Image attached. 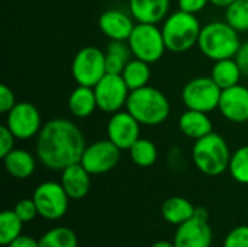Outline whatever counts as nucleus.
<instances>
[{"instance_id":"nucleus-9","label":"nucleus","mask_w":248,"mask_h":247,"mask_svg":"<svg viewBox=\"0 0 248 247\" xmlns=\"http://www.w3.org/2000/svg\"><path fill=\"white\" fill-rule=\"evenodd\" d=\"M32 199L35 201L38 214L42 218L55 221L65 215L70 197L67 195L61 183L48 181L36 186Z\"/></svg>"},{"instance_id":"nucleus-36","label":"nucleus","mask_w":248,"mask_h":247,"mask_svg":"<svg viewBox=\"0 0 248 247\" xmlns=\"http://www.w3.org/2000/svg\"><path fill=\"white\" fill-rule=\"evenodd\" d=\"M234 58L238 63L243 74L248 76V41H246L244 44H241V47H240V49H238V52L235 54Z\"/></svg>"},{"instance_id":"nucleus-7","label":"nucleus","mask_w":248,"mask_h":247,"mask_svg":"<svg viewBox=\"0 0 248 247\" xmlns=\"http://www.w3.org/2000/svg\"><path fill=\"white\" fill-rule=\"evenodd\" d=\"M106 54L97 47L81 48L71 64V73L77 84L94 87L106 74Z\"/></svg>"},{"instance_id":"nucleus-10","label":"nucleus","mask_w":248,"mask_h":247,"mask_svg":"<svg viewBox=\"0 0 248 247\" xmlns=\"http://www.w3.org/2000/svg\"><path fill=\"white\" fill-rule=\"evenodd\" d=\"M93 89L97 100V108L106 114L119 112L124 106H126L128 96L131 93L124 77L121 74L110 73H106Z\"/></svg>"},{"instance_id":"nucleus-17","label":"nucleus","mask_w":248,"mask_h":247,"mask_svg":"<svg viewBox=\"0 0 248 247\" xmlns=\"http://www.w3.org/2000/svg\"><path fill=\"white\" fill-rule=\"evenodd\" d=\"M170 0H129V13L138 23L157 25L167 17Z\"/></svg>"},{"instance_id":"nucleus-25","label":"nucleus","mask_w":248,"mask_h":247,"mask_svg":"<svg viewBox=\"0 0 248 247\" xmlns=\"http://www.w3.org/2000/svg\"><path fill=\"white\" fill-rule=\"evenodd\" d=\"M128 86V89L137 90L141 89L144 86H148V82L151 79V70H150V64L142 61V60H131L126 67L124 68L122 74H121Z\"/></svg>"},{"instance_id":"nucleus-20","label":"nucleus","mask_w":248,"mask_h":247,"mask_svg":"<svg viewBox=\"0 0 248 247\" xmlns=\"http://www.w3.org/2000/svg\"><path fill=\"white\" fill-rule=\"evenodd\" d=\"M97 108L94 89L78 84L68 98V111L77 118H87Z\"/></svg>"},{"instance_id":"nucleus-15","label":"nucleus","mask_w":248,"mask_h":247,"mask_svg":"<svg viewBox=\"0 0 248 247\" xmlns=\"http://www.w3.org/2000/svg\"><path fill=\"white\" fill-rule=\"evenodd\" d=\"M173 243L174 247H211L212 229L208 221L193 217L179 226Z\"/></svg>"},{"instance_id":"nucleus-37","label":"nucleus","mask_w":248,"mask_h":247,"mask_svg":"<svg viewBox=\"0 0 248 247\" xmlns=\"http://www.w3.org/2000/svg\"><path fill=\"white\" fill-rule=\"evenodd\" d=\"M7 247H39L38 246V240H35L31 236H25L20 234L19 237H16Z\"/></svg>"},{"instance_id":"nucleus-21","label":"nucleus","mask_w":248,"mask_h":247,"mask_svg":"<svg viewBox=\"0 0 248 247\" xmlns=\"http://www.w3.org/2000/svg\"><path fill=\"white\" fill-rule=\"evenodd\" d=\"M3 160L7 173L16 179H26L35 172V159L28 150L13 148Z\"/></svg>"},{"instance_id":"nucleus-39","label":"nucleus","mask_w":248,"mask_h":247,"mask_svg":"<svg viewBox=\"0 0 248 247\" xmlns=\"http://www.w3.org/2000/svg\"><path fill=\"white\" fill-rule=\"evenodd\" d=\"M212 4H215V6H218V7H228L232 1H235V0H209Z\"/></svg>"},{"instance_id":"nucleus-30","label":"nucleus","mask_w":248,"mask_h":247,"mask_svg":"<svg viewBox=\"0 0 248 247\" xmlns=\"http://www.w3.org/2000/svg\"><path fill=\"white\" fill-rule=\"evenodd\" d=\"M228 170L237 182L248 185V146L240 147L231 154Z\"/></svg>"},{"instance_id":"nucleus-33","label":"nucleus","mask_w":248,"mask_h":247,"mask_svg":"<svg viewBox=\"0 0 248 247\" xmlns=\"http://www.w3.org/2000/svg\"><path fill=\"white\" fill-rule=\"evenodd\" d=\"M15 140L16 137L12 134V131L6 125H1L0 127V157L1 159L15 148Z\"/></svg>"},{"instance_id":"nucleus-19","label":"nucleus","mask_w":248,"mask_h":247,"mask_svg":"<svg viewBox=\"0 0 248 247\" xmlns=\"http://www.w3.org/2000/svg\"><path fill=\"white\" fill-rule=\"evenodd\" d=\"M179 128L186 137L199 140L212 132V121L206 112L187 109L179 119Z\"/></svg>"},{"instance_id":"nucleus-22","label":"nucleus","mask_w":248,"mask_h":247,"mask_svg":"<svg viewBox=\"0 0 248 247\" xmlns=\"http://www.w3.org/2000/svg\"><path fill=\"white\" fill-rule=\"evenodd\" d=\"M195 210H196V207H193V204L190 201H187L186 198L173 197V198H169L163 204L161 214L167 223L180 226V224L189 221L190 218H193Z\"/></svg>"},{"instance_id":"nucleus-31","label":"nucleus","mask_w":248,"mask_h":247,"mask_svg":"<svg viewBox=\"0 0 248 247\" xmlns=\"http://www.w3.org/2000/svg\"><path fill=\"white\" fill-rule=\"evenodd\" d=\"M224 247H248V226L232 229L225 237Z\"/></svg>"},{"instance_id":"nucleus-38","label":"nucleus","mask_w":248,"mask_h":247,"mask_svg":"<svg viewBox=\"0 0 248 247\" xmlns=\"http://www.w3.org/2000/svg\"><path fill=\"white\" fill-rule=\"evenodd\" d=\"M193 217H196V218H199V220H203V221H208V218H209V213L206 211V208H203V207H198L196 210H195V215Z\"/></svg>"},{"instance_id":"nucleus-29","label":"nucleus","mask_w":248,"mask_h":247,"mask_svg":"<svg viewBox=\"0 0 248 247\" xmlns=\"http://www.w3.org/2000/svg\"><path fill=\"white\" fill-rule=\"evenodd\" d=\"M225 22L238 32L248 31V0L232 1L225 12Z\"/></svg>"},{"instance_id":"nucleus-14","label":"nucleus","mask_w":248,"mask_h":247,"mask_svg":"<svg viewBox=\"0 0 248 247\" xmlns=\"http://www.w3.org/2000/svg\"><path fill=\"white\" fill-rule=\"evenodd\" d=\"M221 114L231 122L243 124L248 121V87L235 84L222 90L219 106Z\"/></svg>"},{"instance_id":"nucleus-26","label":"nucleus","mask_w":248,"mask_h":247,"mask_svg":"<svg viewBox=\"0 0 248 247\" xmlns=\"http://www.w3.org/2000/svg\"><path fill=\"white\" fill-rule=\"evenodd\" d=\"M39 247H77V236L68 227H57L46 231L39 240Z\"/></svg>"},{"instance_id":"nucleus-12","label":"nucleus","mask_w":248,"mask_h":247,"mask_svg":"<svg viewBox=\"0 0 248 247\" xmlns=\"http://www.w3.org/2000/svg\"><path fill=\"white\" fill-rule=\"evenodd\" d=\"M121 159V148H118L109 138L99 140L86 147L81 165L90 175H103L110 172Z\"/></svg>"},{"instance_id":"nucleus-18","label":"nucleus","mask_w":248,"mask_h":247,"mask_svg":"<svg viewBox=\"0 0 248 247\" xmlns=\"http://www.w3.org/2000/svg\"><path fill=\"white\" fill-rule=\"evenodd\" d=\"M90 173L83 167L81 163L71 165L62 170L61 185L70 199H81L90 191Z\"/></svg>"},{"instance_id":"nucleus-34","label":"nucleus","mask_w":248,"mask_h":247,"mask_svg":"<svg viewBox=\"0 0 248 247\" xmlns=\"http://www.w3.org/2000/svg\"><path fill=\"white\" fill-rule=\"evenodd\" d=\"M16 98L15 93L10 87H7L6 84L0 86V112L1 114H7L9 111H12V108L16 105Z\"/></svg>"},{"instance_id":"nucleus-3","label":"nucleus","mask_w":248,"mask_h":247,"mask_svg":"<svg viewBox=\"0 0 248 247\" xmlns=\"http://www.w3.org/2000/svg\"><path fill=\"white\" fill-rule=\"evenodd\" d=\"M198 45L209 60L234 58L241 47L238 31L227 22H211L201 31Z\"/></svg>"},{"instance_id":"nucleus-28","label":"nucleus","mask_w":248,"mask_h":247,"mask_svg":"<svg viewBox=\"0 0 248 247\" xmlns=\"http://www.w3.org/2000/svg\"><path fill=\"white\" fill-rule=\"evenodd\" d=\"M23 221L15 211H3L0 214V245L9 246L16 237L20 236Z\"/></svg>"},{"instance_id":"nucleus-27","label":"nucleus","mask_w":248,"mask_h":247,"mask_svg":"<svg viewBox=\"0 0 248 247\" xmlns=\"http://www.w3.org/2000/svg\"><path fill=\"white\" fill-rule=\"evenodd\" d=\"M129 154L132 162L140 167H150L157 162L158 151L153 141L147 138H140L131 148Z\"/></svg>"},{"instance_id":"nucleus-35","label":"nucleus","mask_w":248,"mask_h":247,"mask_svg":"<svg viewBox=\"0 0 248 247\" xmlns=\"http://www.w3.org/2000/svg\"><path fill=\"white\" fill-rule=\"evenodd\" d=\"M208 3L209 0H179V7L180 10L196 15L201 10H203Z\"/></svg>"},{"instance_id":"nucleus-4","label":"nucleus","mask_w":248,"mask_h":247,"mask_svg":"<svg viewBox=\"0 0 248 247\" xmlns=\"http://www.w3.org/2000/svg\"><path fill=\"white\" fill-rule=\"evenodd\" d=\"M202 26L196 15L180 9L169 15L161 28L166 48L171 52H185L193 48L199 41Z\"/></svg>"},{"instance_id":"nucleus-8","label":"nucleus","mask_w":248,"mask_h":247,"mask_svg":"<svg viewBox=\"0 0 248 247\" xmlns=\"http://www.w3.org/2000/svg\"><path fill=\"white\" fill-rule=\"evenodd\" d=\"M221 93V87L212 77H196L186 83L182 90V99L187 109L208 114L219 106Z\"/></svg>"},{"instance_id":"nucleus-11","label":"nucleus","mask_w":248,"mask_h":247,"mask_svg":"<svg viewBox=\"0 0 248 247\" xmlns=\"http://www.w3.org/2000/svg\"><path fill=\"white\" fill-rule=\"evenodd\" d=\"M6 127L17 140H29L41 131V114L31 102H17L7 112Z\"/></svg>"},{"instance_id":"nucleus-23","label":"nucleus","mask_w":248,"mask_h":247,"mask_svg":"<svg viewBox=\"0 0 248 247\" xmlns=\"http://www.w3.org/2000/svg\"><path fill=\"white\" fill-rule=\"evenodd\" d=\"M243 76V71L235 61V58H225L215 61L212 67L211 77L212 80L221 87V90L230 89L240 83V79Z\"/></svg>"},{"instance_id":"nucleus-40","label":"nucleus","mask_w":248,"mask_h":247,"mask_svg":"<svg viewBox=\"0 0 248 247\" xmlns=\"http://www.w3.org/2000/svg\"><path fill=\"white\" fill-rule=\"evenodd\" d=\"M151 247H174V243H170V242H166V240H161V242H157L154 243Z\"/></svg>"},{"instance_id":"nucleus-32","label":"nucleus","mask_w":248,"mask_h":247,"mask_svg":"<svg viewBox=\"0 0 248 247\" xmlns=\"http://www.w3.org/2000/svg\"><path fill=\"white\" fill-rule=\"evenodd\" d=\"M17 217L23 221V223H29L32 221L38 214V208H36V204L33 199H20L16 205H15V210H13Z\"/></svg>"},{"instance_id":"nucleus-2","label":"nucleus","mask_w":248,"mask_h":247,"mask_svg":"<svg viewBox=\"0 0 248 247\" xmlns=\"http://www.w3.org/2000/svg\"><path fill=\"white\" fill-rule=\"evenodd\" d=\"M126 111L141 125H158L170 115V102L166 95L151 86L132 90L128 96Z\"/></svg>"},{"instance_id":"nucleus-1","label":"nucleus","mask_w":248,"mask_h":247,"mask_svg":"<svg viewBox=\"0 0 248 247\" xmlns=\"http://www.w3.org/2000/svg\"><path fill=\"white\" fill-rule=\"evenodd\" d=\"M84 150L86 141L80 128L65 118L48 121L36 138V156L51 170H64L80 163Z\"/></svg>"},{"instance_id":"nucleus-5","label":"nucleus","mask_w":248,"mask_h":247,"mask_svg":"<svg viewBox=\"0 0 248 247\" xmlns=\"http://www.w3.org/2000/svg\"><path fill=\"white\" fill-rule=\"evenodd\" d=\"M192 159L203 175L218 176L230 167L231 153L224 137L212 131L211 134L195 140Z\"/></svg>"},{"instance_id":"nucleus-6","label":"nucleus","mask_w":248,"mask_h":247,"mask_svg":"<svg viewBox=\"0 0 248 247\" xmlns=\"http://www.w3.org/2000/svg\"><path fill=\"white\" fill-rule=\"evenodd\" d=\"M128 44L132 55L148 64L157 63L167 49L161 29L154 23L135 25Z\"/></svg>"},{"instance_id":"nucleus-24","label":"nucleus","mask_w":248,"mask_h":247,"mask_svg":"<svg viewBox=\"0 0 248 247\" xmlns=\"http://www.w3.org/2000/svg\"><path fill=\"white\" fill-rule=\"evenodd\" d=\"M106 73L122 74L126 64L131 61V48L128 41H110L106 48Z\"/></svg>"},{"instance_id":"nucleus-13","label":"nucleus","mask_w":248,"mask_h":247,"mask_svg":"<svg viewBox=\"0 0 248 247\" xmlns=\"http://www.w3.org/2000/svg\"><path fill=\"white\" fill-rule=\"evenodd\" d=\"M140 122L128 112H115L108 122V138L121 150H129L140 140Z\"/></svg>"},{"instance_id":"nucleus-16","label":"nucleus","mask_w":248,"mask_h":247,"mask_svg":"<svg viewBox=\"0 0 248 247\" xmlns=\"http://www.w3.org/2000/svg\"><path fill=\"white\" fill-rule=\"evenodd\" d=\"M99 28L110 41H128L135 28V23L128 13L109 9L100 15Z\"/></svg>"}]
</instances>
